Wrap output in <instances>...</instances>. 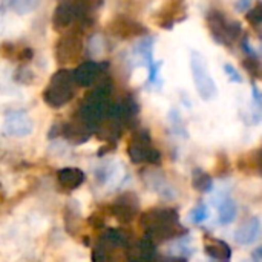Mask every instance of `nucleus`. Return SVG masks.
<instances>
[{
  "label": "nucleus",
  "mask_w": 262,
  "mask_h": 262,
  "mask_svg": "<svg viewBox=\"0 0 262 262\" xmlns=\"http://www.w3.org/2000/svg\"><path fill=\"white\" fill-rule=\"evenodd\" d=\"M192 186L203 193H207L213 189V180L209 173H206L203 169H195L192 172Z\"/></svg>",
  "instance_id": "nucleus-14"
},
{
  "label": "nucleus",
  "mask_w": 262,
  "mask_h": 262,
  "mask_svg": "<svg viewBox=\"0 0 262 262\" xmlns=\"http://www.w3.org/2000/svg\"><path fill=\"white\" fill-rule=\"evenodd\" d=\"M106 239L112 244V246H121L123 243H124V236L118 232V230H111V232H107V235H106Z\"/></svg>",
  "instance_id": "nucleus-19"
},
{
  "label": "nucleus",
  "mask_w": 262,
  "mask_h": 262,
  "mask_svg": "<svg viewBox=\"0 0 262 262\" xmlns=\"http://www.w3.org/2000/svg\"><path fill=\"white\" fill-rule=\"evenodd\" d=\"M147 180V184L163 198L166 200H172L175 198V189L173 186L164 178V175L161 172H157V170H150V177L146 178Z\"/></svg>",
  "instance_id": "nucleus-10"
},
{
  "label": "nucleus",
  "mask_w": 262,
  "mask_h": 262,
  "mask_svg": "<svg viewBox=\"0 0 262 262\" xmlns=\"http://www.w3.org/2000/svg\"><path fill=\"white\" fill-rule=\"evenodd\" d=\"M236 213H238V206H236V201L232 200L230 196H226L220 207H218V218H220V223L227 226L230 223L235 221L236 218Z\"/></svg>",
  "instance_id": "nucleus-13"
},
{
  "label": "nucleus",
  "mask_w": 262,
  "mask_h": 262,
  "mask_svg": "<svg viewBox=\"0 0 262 262\" xmlns=\"http://www.w3.org/2000/svg\"><path fill=\"white\" fill-rule=\"evenodd\" d=\"M161 64H163V61H154L152 64H149L147 68H149V81L150 83H155L157 81V78H158V71H160V68H161Z\"/></svg>",
  "instance_id": "nucleus-20"
},
{
  "label": "nucleus",
  "mask_w": 262,
  "mask_h": 262,
  "mask_svg": "<svg viewBox=\"0 0 262 262\" xmlns=\"http://www.w3.org/2000/svg\"><path fill=\"white\" fill-rule=\"evenodd\" d=\"M98 74H100V64L94 60L83 61L72 71V77H74L75 84L83 86V88L94 84Z\"/></svg>",
  "instance_id": "nucleus-8"
},
{
  "label": "nucleus",
  "mask_w": 262,
  "mask_h": 262,
  "mask_svg": "<svg viewBox=\"0 0 262 262\" xmlns=\"http://www.w3.org/2000/svg\"><path fill=\"white\" fill-rule=\"evenodd\" d=\"M74 77L72 71L60 69L57 71L51 80L48 88L43 92V100L51 107H61L69 103L74 97Z\"/></svg>",
  "instance_id": "nucleus-1"
},
{
  "label": "nucleus",
  "mask_w": 262,
  "mask_h": 262,
  "mask_svg": "<svg viewBox=\"0 0 262 262\" xmlns=\"http://www.w3.org/2000/svg\"><path fill=\"white\" fill-rule=\"evenodd\" d=\"M259 233L261 220L258 216H250L235 230V241L239 246H250L259 238Z\"/></svg>",
  "instance_id": "nucleus-7"
},
{
  "label": "nucleus",
  "mask_w": 262,
  "mask_h": 262,
  "mask_svg": "<svg viewBox=\"0 0 262 262\" xmlns=\"http://www.w3.org/2000/svg\"><path fill=\"white\" fill-rule=\"evenodd\" d=\"M206 253L216 262H229L232 258V250L227 243L221 239H207L204 244Z\"/></svg>",
  "instance_id": "nucleus-11"
},
{
  "label": "nucleus",
  "mask_w": 262,
  "mask_h": 262,
  "mask_svg": "<svg viewBox=\"0 0 262 262\" xmlns=\"http://www.w3.org/2000/svg\"><path fill=\"white\" fill-rule=\"evenodd\" d=\"M75 18V6L69 2H61L52 14V26L57 31L66 29Z\"/></svg>",
  "instance_id": "nucleus-9"
},
{
  "label": "nucleus",
  "mask_w": 262,
  "mask_h": 262,
  "mask_svg": "<svg viewBox=\"0 0 262 262\" xmlns=\"http://www.w3.org/2000/svg\"><path fill=\"white\" fill-rule=\"evenodd\" d=\"M223 69H224V72L229 75V80H230V81H233V83H241V81H243L241 74L235 69V66H233V64H230V63H224Z\"/></svg>",
  "instance_id": "nucleus-17"
},
{
  "label": "nucleus",
  "mask_w": 262,
  "mask_h": 262,
  "mask_svg": "<svg viewBox=\"0 0 262 262\" xmlns=\"http://www.w3.org/2000/svg\"><path fill=\"white\" fill-rule=\"evenodd\" d=\"M40 5V0H9V6L14 12L25 15L32 11H35Z\"/></svg>",
  "instance_id": "nucleus-15"
},
{
  "label": "nucleus",
  "mask_w": 262,
  "mask_h": 262,
  "mask_svg": "<svg viewBox=\"0 0 262 262\" xmlns=\"http://www.w3.org/2000/svg\"><path fill=\"white\" fill-rule=\"evenodd\" d=\"M253 98H255L256 104L259 106L261 104V94H259V91H258V88L255 84H253Z\"/></svg>",
  "instance_id": "nucleus-22"
},
{
  "label": "nucleus",
  "mask_w": 262,
  "mask_h": 262,
  "mask_svg": "<svg viewBox=\"0 0 262 262\" xmlns=\"http://www.w3.org/2000/svg\"><path fill=\"white\" fill-rule=\"evenodd\" d=\"M129 157L134 163H157L160 154L150 144V137L146 130L138 132L129 146Z\"/></svg>",
  "instance_id": "nucleus-5"
},
{
  "label": "nucleus",
  "mask_w": 262,
  "mask_h": 262,
  "mask_svg": "<svg viewBox=\"0 0 262 262\" xmlns=\"http://www.w3.org/2000/svg\"><path fill=\"white\" fill-rule=\"evenodd\" d=\"M209 215H210V212H209V207L206 206V204H198V206H195L190 212H189V220H190V223H193V224H203L207 218H209Z\"/></svg>",
  "instance_id": "nucleus-16"
},
{
  "label": "nucleus",
  "mask_w": 262,
  "mask_h": 262,
  "mask_svg": "<svg viewBox=\"0 0 262 262\" xmlns=\"http://www.w3.org/2000/svg\"><path fill=\"white\" fill-rule=\"evenodd\" d=\"M58 181L63 187L77 189L84 181V173L75 167H66L58 172Z\"/></svg>",
  "instance_id": "nucleus-12"
},
{
  "label": "nucleus",
  "mask_w": 262,
  "mask_h": 262,
  "mask_svg": "<svg viewBox=\"0 0 262 262\" xmlns=\"http://www.w3.org/2000/svg\"><path fill=\"white\" fill-rule=\"evenodd\" d=\"M252 256H253V261L255 262H261V249L255 250V253Z\"/></svg>",
  "instance_id": "nucleus-23"
},
{
  "label": "nucleus",
  "mask_w": 262,
  "mask_h": 262,
  "mask_svg": "<svg viewBox=\"0 0 262 262\" xmlns=\"http://www.w3.org/2000/svg\"><path fill=\"white\" fill-rule=\"evenodd\" d=\"M2 130L5 135L12 138H25L32 134L34 123L25 111H14L5 115Z\"/></svg>",
  "instance_id": "nucleus-4"
},
{
  "label": "nucleus",
  "mask_w": 262,
  "mask_h": 262,
  "mask_svg": "<svg viewBox=\"0 0 262 262\" xmlns=\"http://www.w3.org/2000/svg\"><path fill=\"white\" fill-rule=\"evenodd\" d=\"M81 51V40L77 32H68L64 34L58 45H57V58L58 61H72Z\"/></svg>",
  "instance_id": "nucleus-6"
},
{
  "label": "nucleus",
  "mask_w": 262,
  "mask_h": 262,
  "mask_svg": "<svg viewBox=\"0 0 262 262\" xmlns=\"http://www.w3.org/2000/svg\"><path fill=\"white\" fill-rule=\"evenodd\" d=\"M247 18L249 21L253 25V26H258L262 21V8L258 5L256 8H253L249 14H247Z\"/></svg>",
  "instance_id": "nucleus-18"
},
{
  "label": "nucleus",
  "mask_w": 262,
  "mask_h": 262,
  "mask_svg": "<svg viewBox=\"0 0 262 262\" xmlns=\"http://www.w3.org/2000/svg\"><path fill=\"white\" fill-rule=\"evenodd\" d=\"M190 69H192V77H193V83L195 88L200 94V97L204 101H210L213 98L218 97V88L215 80L212 78L209 69H207V63L204 60V57L193 51L192 52V58H190Z\"/></svg>",
  "instance_id": "nucleus-2"
},
{
  "label": "nucleus",
  "mask_w": 262,
  "mask_h": 262,
  "mask_svg": "<svg viewBox=\"0 0 262 262\" xmlns=\"http://www.w3.org/2000/svg\"><path fill=\"white\" fill-rule=\"evenodd\" d=\"M252 6V0H238L236 2V9L238 11H247Z\"/></svg>",
  "instance_id": "nucleus-21"
},
{
  "label": "nucleus",
  "mask_w": 262,
  "mask_h": 262,
  "mask_svg": "<svg viewBox=\"0 0 262 262\" xmlns=\"http://www.w3.org/2000/svg\"><path fill=\"white\" fill-rule=\"evenodd\" d=\"M207 21H209L212 37L218 43H223V45H226V43L229 45L230 41L238 38V35L241 32L239 21H235V20L229 21L220 11H215V9L209 14Z\"/></svg>",
  "instance_id": "nucleus-3"
}]
</instances>
